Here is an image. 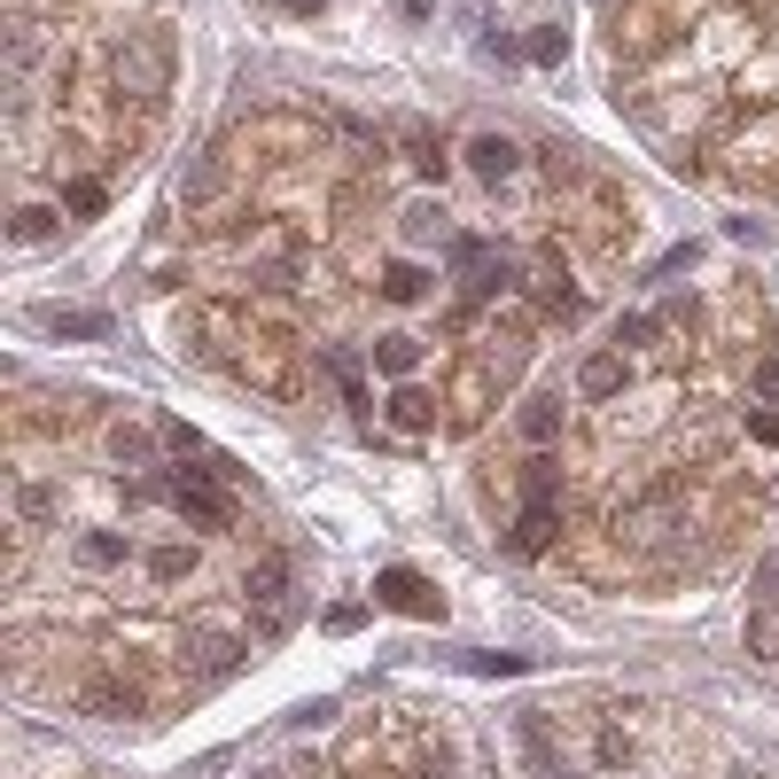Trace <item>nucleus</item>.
<instances>
[{
  "instance_id": "nucleus-1",
  "label": "nucleus",
  "mask_w": 779,
  "mask_h": 779,
  "mask_svg": "<svg viewBox=\"0 0 779 779\" xmlns=\"http://www.w3.org/2000/svg\"><path fill=\"white\" fill-rule=\"evenodd\" d=\"M110 70H118V94L164 102V94H171V40H164V32H125L118 55H110Z\"/></svg>"
},
{
  "instance_id": "nucleus-2",
  "label": "nucleus",
  "mask_w": 779,
  "mask_h": 779,
  "mask_svg": "<svg viewBox=\"0 0 779 779\" xmlns=\"http://www.w3.org/2000/svg\"><path fill=\"white\" fill-rule=\"evenodd\" d=\"M234 476H242L234 460L180 468V476H171V507H180L188 523H203V531H226V523H234V499H226V483H234Z\"/></svg>"
},
{
  "instance_id": "nucleus-3",
  "label": "nucleus",
  "mask_w": 779,
  "mask_h": 779,
  "mask_svg": "<svg viewBox=\"0 0 779 779\" xmlns=\"http://www.w3.org/2000/svg\"><path fill=\"white\" fill-rule=\"evenodd\" d=\"M375 600H382V609H398V616H421V624L445 616V592L429 585L421 569H382V577H375Z\"/></svg>"
},
{
  "instance_id": "nucleus-4",
  "label": "nucleus",
  "mask_w": 779,
  "mask_h": 779,
  "mask_svg": "<svg viewBox=\"0 0 779 779\" xmlns=\"http://www.w3.org/2000/svg\"><path fill=\"white\" fill-rule=\"evenodd\" d=\"M242 585H249V600H266V624L281 632V624H289V554H266Z\"/></svg>"
},
{
  "instance_id": "nucleus-5",
  "label": "nucleus",
  "mask_w": 779,
  "mask_h": 779,
  "mask_svg": "<svg viewBox=\"0 0 779 779\" xmlns=\"http://www.w3.org/2000/svg\"><path fill=\"white\" fill-rule=\"evenodd\" d=\"M40 327H47V335H70V343H102V335H110V312H86V304H40Z\"/></svg>"
},
{
  "instance_id": "nucleus-6",
  "label": "nucleus",
  "mask_w": 779,
  "mask_h": 779,
  "mask_svg": "<svg viewBox=\"0 0 779 779\" xmlns=\"http://www.w3.org/2000/svg\"><path fill=\"white\" fill-rule=\"evenodd\" d=\"M514 164H523V148H514L507 133H476V141H468V171H476V180H491V188H499Z\"/></svg>"
},
{
  "instance_id": "nucleus-7",
  "label": "nucleus",
  "mask_w": 779,
  "mask_h": 779,
  "mask_svg": "<svg viewBox=\"0 0 779 779\" xmlns=\"http://www.w3.org/2000/svg\"><path fill=\"white\" fill-rule=\"evenodd\" d=\"M219 188H226V156H219V148L180 171V203H219Z\"/></svg>"
},
{
  "instance_id": "nucleus-8",
  "label": "nucleus",
  "mask_w": 779,
  "mask_h": 779,
  "mask_svg": "<svg viewBox=\"0 0 779 779\" xmlns=\"http://www.w3.org/2000/svg\"><path fill=\"white\" fill-rule=\"evenodd\" d=\"M110 460H118V468H148V460H156V437H148L141 421H118V429H110Z\"/></svg>"
},
{
  "instance_id": "nucleus-9",
  "label": "nucleus",
  "mask_w": 779,
  "mask_h": 779,
  "mask_svg": "<svg viewBox=\"0 0 779 779\" xmlns=\"http://www.w3.org/2000/svg\"><path fill=\"white\" fill-rule=\"evenodd\" d=\"M577 390H585V398H616V390H624V359H616V352H600V359H585Z\"/></svg>"
},
{
  "instance_id": "nucleus-10",
  "label": "nucleus",
  "mask_w": 779,
  "mask_h": 779,
  "mask_svg": "<svg viewBox=\"0 0 779 779\" xmlns=\"http://www.w3.org/2000/svg\"><path fill=\"white\" fill-rule=\"evenodd\" d=\"M390 421L405 429V437H421V429L437 421V398H429V390H398V398H390Z\"/></svg>"
},
{
  "instance_id": "nucleus-11",
  "label": "nucleus",
  "mask_w": 779,
  "mask_h": 779,
  "mask_svg": "<svg viewBox=\"0 0 779 779\" xmlns=\"http://www.w3.org/2000/svg\"><path fill=\"white\" fill-rule=\"evenodd\" d=\"M196 655H203V678H226V670L242 663V639H226V632H196Z\"/></svg>"
},
{
  "instance_id": "nucleus-12",
  "label": "nucleus",
  "mask_w": 779,
  "mask_h": 779,
  "mask_svg": "<svg viewBox=\"0 0 779 779\" xmlns=\"http://www.w3.org/2000/svg\"><path fill=\"white\" fill-rule=\"evenodd\" d=\"M546 546H554V507H531L514 523V554H546Z\"/></svg>"
},
{
  "instance_id": "nucleus-13",
  "label": "nucleus",
  "mask_w": 779,
  "mask_h": 779,
  "mask_svg": "<svg viewBox=\"0 0 779 779\" xmlns=\"http://www.w3.org/2000/svg\"><path fill=\"white\" fill-rule=\"evenodd\" d=\"M375 367H382V375H413V367H421V343H413V335H382V343H375Z\"/></svg>"
},
{
  "instance_id": "nucleus-14",
  "label": "nucleus",
  "mask_w": 779,
  "mask_h": 779,
  "mask_svg": "<svg viewBox=\"0 0 779 779\" xmlns=\"http://www.w3.org/2000/svg\"><path fill=\"white\" fill-rule=\"evenodd\" d=\"M554 429H561V398H531L523 405V437L531 445H554Z\"/></svg>"
},
{
  "instance_id": "nucleus-15",
  "label": "nucleus",
  "mask_w": 779,
  "mask_h": 779,
  "mask_svg": "<svg viewBox=\"0 0 779 779\" xmlns=\"http://www.w3.org/2000/svg\"><path fill=\"white\" fill-rule=\"evenodd\" d=\"M86 710H94V717H141V694H133V686H94Z\"/></svg>"
},
{
  "instance_id": "nucleus-16",
  "label": "nucleus",
  "mask_w": 779,
  "mask_h": 779,
  "mask_svg": "<svg viewBox=\"0 0 779 779\" xmlns=\"http://www.w3.org/2000/svg\"><path fill=\"white\" fill-rule=\"evenodd\" d=\"M554 491H561V468H554V460H531V468H523V499H531V507H554Z\"/></svg>"
},
{
  "instance_id": "nucleus-17",
  "label": "nucleus",
  "mask_w": 779,
  "mask_h": 779,
  "mask_svg": "<svg viewBox=\"0 0 779 779\" xmlns=\"http://www.w3.org/2000/svg\"><path fill=\"white\" fill-rule=\"evenodd\" d=\"M748 655L779 663V609H756V616H748Z\"/></svg>"
},
{
  "instance_id": "nucleus-18",
  "label": "nucleus",
  "mask_w": 779,
  "mask_h": 779,
  "mask_svg": "<svg viewBox=\"0 0 779 779\" xmlns=\"http://www.w3.org/2000/svg\"><path fill=\"white\" fill-rule=\"evenodd\" d=\"M188 569H196V554H188V546H156V554H148V577H156V585H180Z\"/></svg>"
},
{
  "instance_id": "nucleus-19",
  "label": "nucleus",
  "mask_w": 779,
  "mask_h": 779,
  "mask_svg": "<svg viewBox=\"0 0 779 779\" xmlns=\"http://www.w3.org/2000/svg\"><path fill=\"white\" fill-rule=\"evenodd\" d=\"M78 561H86V569H118V561H125V538H110V531L78 538Z\"/></svg>"
},
{
  "instance_id": "nucleus-20",
  "label": "nucleus",
  "mask_w": 779,
  "mask_h": 779,
  "mask_svg": "<svg viewBox=\"0 0 779 779\" xmlns=\"http://www.w3.org/2000/svg\"><path fill=\"white\" fill-rule=\"evenodd\" d=\"M445 257H453L460 274H483V266H491V249H483V234H453V242H445Z\"/></svg>"
},
{
  "instance_id": "nucleus-21",
  "label": "nucleus",
  "mask_w": 779,
  "mask_h": 779,
  "mask_svg": "<svg viewBox=\"0 0 779 779\" xmlns=\"http://www.w3.org/2000/svg\"><path fill=\"white\" fill-rule=\"evenodd\" d=\"M421 289H429V281H421V266H390V274H382V297H390V304H413Z\"/></svg>"
},
{
  "instance_id": "nucleus-22",
  "label": "nucleus",
  "mask_w": 779,
  "mask_h": 779,
  "mask_svg": "<svg viewBox=\"0 0 779 779\" xmlns=\"http://www.w3.org/2000/svg\"><path fill=\"white\" fill-rule=\"evenodd\" d=\"M327 375L343 382V398H352V405H367V382H359V359H352V352H327Z\"/></svg>"
},
{
  "instance_id": "nucleus-23",
  "label": "nucleus",
  "mask_w": 779,
  "mask_h": 779,
  "mask_svg": "<svg viewBox=\"0 0 779 779\" xmlns=\"http://www.w3.org/2000/svg\"><path fill=\"white\" fill-rule=\"evenodd\" d=\"M476 678H514V670H531V655H460Z\"/></svg>"
},
{
  "instance_id": "nucleus-24",
  "label": "nucleus",
  "mask_w": 779,
  "mask_h": 779,
  "mask_svg": "<svg viewBox=\"0 0 779 779\" xmlns=\"http://www.w3.org/2000/svg\"><path fill=\"white\" fill-rule=\"evenodd\" d=\"M523 55H531V63H546V70H554V63H561V55H569V32H554V24H546V32H531V47H523Z\"/></svg>"
},
{
  "instance_id": "nucleus-25",
  "label": "nucleus",
  "mask_w": 779,
  "mask_h": 779,
  "mask_svg": "<svg viewBox=\"0 0 779 779\" xmlns=\"http://www.w3.org/2000/svg\"><path fill=\"white\" fill-rule=\"evenodd\" d=\"M16 242H24V249L55 242V211H16Z\"/></svg>"
},
{
  "instance_id": "nucleus-26",
  "label": "nucleus",
  "mask_w": 779,
  "mask_h": 779,
  "mask_svg": "<svg viewBox=\"0 0 779 779\" xmlns=\"http://www.w3.org/2000/svg\"><path fill=\"white\" fill-rule=\"evenodd\" d=\"M63 203H70L78 219H94V211H102V180H70V188H63Z\"/></svg>"
},
{
  "instance_id": "nucleus-27",
  "label": "nucleus",
  "mask_w": 779,
  "mask_h": 779,
  "mask_svg": "<svg viewBox=\"0 0 779 779\" xmlns=\"http://www.w3.org/2000/svg\"><path fill=\"white\" fill-rule=\"evenodd\" d=\"M16 507L32 514V523H47V514H55V491H47V483H24V491H16Z\"/></svg>"
},
{
  "instance_id": "nucleus-28",
  "label": "nucleus",
  "mask_w": 779,
  "mask_h": 779,
  "mask_svg": "<svg viewBox=\"0 0 779 779\" xmlns=\"http://www.w3.org/2000/svg\"><path fill=\"white\" fill-rule=\"evenodd\" d=\"M359 624H367L359 600H335V609H327V632H359Z\"/></svg>"
},
{
  "instance_id": "nucleus-29",
  "label": "nucleus",
  "mask_w": 779,
  "mask_h": 779,
  "mask_svg": "<svg viewBox=\"0 0 779 779\" xmlns=\"http://www.w3.org/2000/svg\"><path fill=\"white\" fill-rule=\"evenodd\" d=\"M405 234L429 242V234H445V219H437V211H405Z\"/></svg>"
},
{
  "instance_id": "nucleus-30",
  "label": "nucleus",
  "mask_w": 779,
  "mask_h": 779,
  "mask_svg": "<svg viewBox=\"0 0 779 779\" xmlns=\"http://www.w3.org/2000/svg\"><path fill=\"white\" fill-rule=\"evenodd\" d=\"M686 266H694V242H678V249L663 257V266H655V281H670V274H686Z\"/></svg>"
},
{
  "instance_id": "nucleus-31",
  "label": "nucleus",
  "mask_w": 779,
  "mask_h": 779,
  "mask_svg": "<svg viewBox=\"0 0 779 779\" xmlns=\"http://www.w3.org/2000/svg\"><path fill=\"white\" fill-rule=\"evenodd\" d=\"M748 437L756 445H779V413H748Z\"/></svg>"
},
{
  "instance_id": "nucleus-32",
  "label": "nucleus",
  "mask_w": 779,
  "mask_h": 779,
  "mask_svg": "<svg viewBox=\"0 0 779 779\" xmlns=\"http://www.w3.org/2000/svg\"><path fill=\"white\" fill-rule=\"evenodd\" d=\"M756 592H764V609H779V561H764V569H756Z\"/></svg>"
},
{
  "instance_id": "nucleus-33",
  "label": "nucleus",
  "mask_w": 779,
  "mask_h": 779,
  "mask_svg": "<svg viewBox=\"0 0 779 779\" xmlns=\"http://www.w3.org/2000/svg\"><path fill=\"white\" fill-rule=\"evenodd\" d=\"M756 390H764V398H779V359H764V367H756Z\"/></svg>"
},
{
  "instance_id": "nucleus-34",
  "label": "nucleus",
  "mask_w": 779,
  "mask_h": 779,
  "mask_svg": "<svg viewBox=\"0 0 779 779\" xmlns=\"http://www.w3.org/2000/svg\"><path fill=\"white\" fill-rule=\"evenodd\" d=\"M274 9H297V16H304V9H320V0H274Z\"/></svg>"
},
{
  "instance_id": "nucleus-35",
  "label": "nucleus",
  "mask_w": 779,
  "mask_h": 779,
  "mask_svg": "<svg viewBox=\"0 0 779 779\" xmlns=\"http://www.w3.org/2000/svg\"><path fill=\"white\" fill-rule=\"evenodd\" d=\"M554 779H561V771H554Z\"/></svg>"
}]
</instances>
